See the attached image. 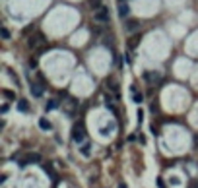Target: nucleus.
Returning <instances> with one entry per match:
<instances>
[{
    "mask_svg": "<svg viewBox=\"0 0 198 188\" xmlns=\"http://www.w3.org/2000/svg\"><path fill=\"white\" fill-rule=\"evenodd\" d=\"M138 41H140V37H134V41H130V43H128V45H130V49H134V47L138 45Z\"/></svg>",
    "mask_w": 198,
    "mask_h": 188,
    "instance_id": "21",
    "label": "nucleus"
},
{
    "mask_svg": "<svg viewBox=\"0 0 198 188\" xmlns=\"http://www.w3.org/2000/svg\"><path fill=\"white\" fill-rule=\"evenodd\" d=\"M0 35H2L4 39H10V31L6 27H0Z\"/></svg>",
    "mask_w": 198,
    "mask_h": 188,
    "instance_id": "18",
    "label": "nucleus"
},
{
    "mask_svg": "<svg viewBox=\"0 0 198 188\" xmlns=\"http://www.w3.org/2000/svg\"><path fill=\"white\" fill-rule=\"evenodd\" d=\"M45 43H47V39H45V35H43V33H37V35H33V37L27 39V47H29V49H39V47H45Z\"/></svg>",
    "mask_w": 198,
    "mask_h": 188,
    "instance_id": "1",
    "label": "nucleus"
},
{
    "mask_svg": "<svg viewBox=\"0 0 198 188\" xmlns=\"http://www.w3.org/2000/svg\"><path fill=\"white\" fill-rule=\"evenodd\" d=\"M39 128H43V130H52V124L47 120V118H39Z\"/></svg>",
    "mask_w": 198,
    "mask_h": 188,
    "instance_id": "11",
    "label": "nucleus"
},
{
    "mask_svg": "<svg viewBox=\"0 0 198 188\" xmlns=\"http://www.w3.org/2000/svg\"><path fill=\"white\" fill-rule=\"evenodd\" d=\"M128 12H130L128 4H126V2L122 4V2H121V6H119V16H121V18H126V16H128Z\"/></svg>",
    "mask_w": 198,
    "mask_h": 188,
    "instance_id": "9",
    "label": "nucleus"
},
{
    "mask_svg": "<svg viewBox=\"0 0 198 188\" xmlns=\"http://www.w3.org/2000/svg\"><path fill=\"white\" fill-rule=\"evenodd\" d=\"M72 140L76 144H82L85 140V128H84V124H76V126L72 128Z\"/></svg>",
    "mask_w": 198,
    "mask_h": 188,
    "instance_id": "2",
    "label": "nucleus"
},
{
    "mask_svg": "<svg viewBox=\"0 0 198 188\" xmlns=\"http://www.w3.org/2000/svg\"><path fill=\"white\" fill-rule=\"evenodd\" d=\"M130 93H132V99H134V103H138V105H140V103L144 101V95H142V93H138V89H136L134 85L130 87Z\"/></svg>",
    "mask_w": 198,
    "mask_h": 188,
    "instance_id": "7",
    "label": "nucleus"
},
{
    "mask_svg": "<svg viewBox=\"0 0 198 188\" xmlns=\"http://www.w3.org/2000/svg\"><path fill=\"white\" fill-rule=\"evenodd\" d=\"M138 25H140V23H138L136 19H128V22H126V31H134Z\"/></svg>",
    "mask_w": 198,
    "mask_h": 188,
    "instance_id": "12",
    "label": "nucleus"
},
{
    "mask_svg": "<svg viewBox=\"0 0 198 188\" xmlns=\"http://www.w3.org/2000/svg\"><path fill=\"white\" fill-rule=\"evenodd\" d=\"M142 120H144V113L138 111V122H142Z\"/></svg>",
    "mask_w": 198,
    "mask_h": 188,
    "instance_id": "23",
    "label": "nucleus"
},
{
    "mask_svg": "<svg viewBox=\"0 0 198 188\" xmlns=\"http://www.w3.org/2000/svg\"><path fill=\"white\" fill-rule=\"evenodd\" d=\"M89 6L92 8H95V12L101 8V0H89Z\"/></svg>",
    "mask_w": 198,
    "mask_h": 188,
    "instance_id": "16",
    "label": "nucleus"
},
{
    "mask_svg": "<svg viewBox=\"0 0 198 188\" xmlns=\"http://www.w3.org/2000/svg\"><path fill=\"white\" fill-rule=\"evenodd\" d=\"M93 19L95 22H109V8L101 6L97 12H93Z\"/></svg>",
    "mask_w": 198,
    "mask_h": 188,
    "instance_id": "3",
    "label": "nucleus"
},
{
    "mask_svg": "<svg viewBox=\"0 0 198 188\" xmlns=\"http://www.w3.org/2000/svg\"><path fill=\"white\" fill-rule=\"evenodd\" d=\"M8 76H10V78H12V80L16 82V85H20V80H18V76H16L14 72H10V70H8Z\"/></svg>",
    "mask_w": 198,
    "mask_h": 188,
    "instance_id": "20",
    "label": "nucleus"
},
{
    "mask_svg": "<svg viewBox=\"0 0 198 188\" xmlns=\"http://www.w3.org/2000/svg\"><path fill=\"white\" fill-rule=\"evenodd\" d=\"M29 89H31V95H33V97H41L43 95V85H41V83H31Z\"/></svg>",
    "mask_w": 198,
    "mask_h": 188,
    "instance_id": "6",
    "label": "nucleus"
},
{
    "mask_svg": "<svg viewBox=\"0 0 198 188\" xmlns=\"http://www.w3.org/2000/svg\"><path fill=\"white\" fill-rule=\"evenodd\" d=\"M2 95L6 97V99H14V97H16L14 93H12V91H8V89H2Z\"/></svg>",
    "mask_w": 198,
    "mask_h": 188,
    "instance_id": "19",
    "label": "nucleus"
},
{
    "mask_svg": "<svg viewBox=\"0 0 198 188\" xmlns=\"http://www.w3.org/2000/svg\"><path fill=\"white\" fill-rule=\"evenodd\" d=\"M157 186H159V188H165V182H163L161 179H157Z\"/></svg>",
    "mask_w": 198,
    "mask_h": 188,
    "instance_id": "24",
    "label": "nucleus"
},
{
    "mask_svg": "<svg viewBox=\"0 0 198 188\" xmlns=\"http://www.w3.org/2000/svg\"><path fill=\"white\" fill-rule=\"evenodd\" d=\"M76 107H78V101H76V99H68V101H66V113H68V117H74Z\"/></svg>",
    "mask_w": 198,
    "mask_h": 188,
    "instance_id": "5",
    "label": "nucleus"
},
{
    "mask_svg": "<svg viewBox=\"0 0 198 188\" xmlns=\"http://www.w3.org/2000/svg\"><path fill=\"white\" fill-rule=\"evenodd\" d=\"M39 161H41V155L39 153H27L23 159L20 161V165L25 167V165H29V163H39Z\"/></svg>",
    "mask_w": 198,
    "mask_h": 188,
    "instance_id": "4",
    "label": "nucleus"
},
{
    "mask_svg": "<svg viewBox=\"0 0 198 188\" xmlns=\"http://www.w3.org/2000/svg\"><path fill=\"white\" fill-rule=\"evenodd\" d=\"M144 80L146 82H157L159 74H156V72H144Z\"/></svg>",
    "mask_w": 198,
    "mask_h": 188,
    "instance_id": "8",
    "label": "nucleus"
},
{
    "mask_svg": "<svg viewBox=\"0 0 198 188\" xmlns=\"http://www.w3.org/2000/svg\"><path fill=\"white\" fill-rule=\"evenodd\" d=\"M43 169H45V173H49L52 179H55V171H52V167H51V165H43Z\"/></svg>",
    "mask_w": 198,
    "mask_h": 188,
    "instance_id": "17",
    "label": "nucleus"
},
{
    "mask_svg": "<svg viewBox=\"0 0 198 188\" xmlns=\"http://www.w3.org/2000/svg\"><path fill=\"white\" fill-rule=\"evenodd\" d=\"M119 188H128V186L124 184V182H121V184H119Z\"/></svg>",
    "mask_w": 198,
    "mask_h": 188,
    "instance_id": "26",
    "label": "nucleus"
},
{
    "mask_svg": "<svg viewBox=\"0 0 198 188\" xmlns=\"http://www.w3.org/2000/svg\"><path fill=\"white\" fill-rule=\"evenodd\" d=\"M29 66L35 68V66H37V58H29Z\"/></svg>",
    "mask_w": 198,
    "mask_h": 188,
    "instance_id": "22",
    "label": "nucleus"
},
{
    "mask_svg": "<svg viewBox=\"0 0 198 188\" xmlns=\"http://www.w3.org/2000/svg\"><path fill=\"white\" fill-rule=\"evenodd\" d=\"M0 111H2V114H6V113H8V105H2V109H0Z\"/></svg>",
    "mask_w": 198,
    "mask_h": 188,
    "instance_id": "25",
    "label": "nucleus"
},
{
    "mask_svg": "<svg viewBox=\"0 0 198 188\" xmlns=\"http://www.w3.org/2000/svg\"><path fill=\"white\" fill-rule=\"evenodd\" d=\"M58 105H60V101H58V99H51V101L47 103V111H52V109H56Z\"/></svg>",
    "mask_w": 198,
    "mask_h": 188,
    "instance_id": "14",
    "label": "nucleus"
},
{
    "mask_svg": "<svg viewBox=\"0 0 198 188\" xmlns=\"http://www.w3.org/2000/svg\"><path fill=\"white\" fill-rule=\"evenodd\" d=\"M117 128V124L115 122H111L109 124V126H105V128H101V134H103V136H107V134H111V132H113V130Z\"/></svg>",
    "mask_w": 198,
    "mask_h": 188,
    "instance_id": "13",
    "label": "nucleus"
},
{
    "mask_svg": "<svg viewBox=\"0 0 198 188\" xmlns=\"http://www.w3.org/2000/svg\"><path fill=\"white\" fill-rule=\"evenodd\" d=\"M18 111H21V113H27L29 111V105H27L25 99H20V101H18Z\"/></svg>",
    "mask_w": 198,
    "mask_h": 188,
    "instance_id": "10",
    "label": "nucleus"
},
{
    "mask_svg": "<svg viewBox=\"0 0 198 188\" xmlns=\"http://www.w3.org/2000/svg\"><path fill=\"white\" fill-rule=\"evenodd\" d=\"M89 148H92L89 144H84L82 148H80V151H82V155H84V157H89V153H92V151H89Z\"/></svg>",
    "mask_w": 198,
    "mask_h": 188,
    "instance_id": "15",
    "label": "nucleus"
}]
</instances>
